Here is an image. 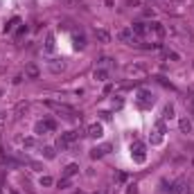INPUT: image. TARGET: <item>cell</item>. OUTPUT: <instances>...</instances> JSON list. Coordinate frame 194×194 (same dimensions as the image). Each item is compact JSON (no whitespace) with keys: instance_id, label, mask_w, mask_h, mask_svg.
Wrapping results in <instances>:
<instances>
[{"instance_id":"obj_8","label":"cell","mask_w":194,"mask_h":194,"mask_svg":"<svg viewBox=\"0 0 194 194\" xmlns=\"http://www.w3.org/2000/svg\"><path fill=\"white\" fill-rule=\"evenodd\" d=\"M88 135L99 138V135H102V124H90V127H88Z\"/></svg>"},{"instance_id":"obj_2","label":"cell","mask_w":194,"mask_h":194,"mask_svg":"<svg viewBox=\"0 0 194 194\" xmlns=\"http://www.w3.org/2000/svg\"><path fill=\"white\" fill-rule=\"evenodd\" d=\"M138 102H140V106H151L153 104V95L149 93V90H140V93H138Z\"/></svg>"},{"instance_id":"obj_18","label":"cell","mask_w":194,"mask_h":194,"mask_svg":"<svg viewBox=\"0 0 194 194\" xmlns=\"http://www.w3.org/2000/svg\"><path fill=\"white\" fill-rule=\"evenodd\" d=\"M59 187H61V190H66V187H68V178H63V181H59Z\"/></svg>"},{"instance_id":"obj_7","label":"cell","mask_w":194,"mask_h":194,"mask_svg":"<svg viewBox=\"0 0 194 194\" xmlns=\"http://www.w3.org/2000/svg\"><path fill=\"white\" fill-rule=\"evenodd\" d=\"M178 127H181V131H183V133H190V131H192V122H190L187 117H181Z\"/></svg>"},{"instance_id":"obj_11","label":"cell","mask_w":194,"mask_h":194,"mask_svg":"<svg viewBox=\"0 0 194 194\" xmlns=\"http://www.w3.org/2000/svg\"><path fill=\"white\" fill-rule=\"evenodd\" d=\"M95 79H97V81H104V79L108 77V72L106 70H95V75H93Z\"/></svg>"},{"instance_id":"obj_17","label":"cell","mask_w":194,"mask_h":194,"mask_svg":"<svg viewBox=\"0 0 194 194\" xmlns=\"http://www.w3.org/2000/svg\"><path fill=\"white\" fill-rule=\"evenodd\" d=\"M167 59H172V61H178V54H176V52H169V54H167Z\"/></svg>"},{"instance_id":"obj_5","label":"cell","mask_w":194,"mask_h":194,"mask_svg":"<svg viewBox=\"0 0 194 194\" xmlns=\"http://www.w3.org/2000/svg\"><path fill=\"white\" fill-rule=\"evenodd\" d=\"M147 27H149V32H153L156 36H165V32H167L163 27V23H151V25H147Z\"/></svg>"},{"instance_id":"obj_12","label":"cell","mask_w":194,"mask_h":194,"mask_svg":"<svg viewBox=\"0 0 194 194\" xmlns=\"http://www.w3.org/2000/svg\"><path fill=\"white\" fill-rule=\"evenodd\" d=\"M45 50H48V52H52V50H54V36H52V34H50L48 41H45Z\"/></svg>"},{"instance_id":"obj_14","label":"cell","mask_w":194,"mask_h":194,"mask_svg":"<svg viewBox=\"0 0 194 194\" xmlns=\"http://www.w3.org/2000/svg\"><path fill=\"white\" fill-rule=\"evenodd\" d=\"M75 45H77V48H84V45H86V41H84V36H77V38H75Z\"/></svg>"},{"instance_id":"obj_9","label":"cell","mask_w":194,"mask_h":194,"mask_svg":"<svg viewBox=\"0 0 194 194\" xmlns=\"http://www.w3.org/2000/svg\"><path fill=\"white\" fill-rule=\"evenodd\" d=\"M77 172H79V165H68L66 172H63V176H66V178H70V176H72V174H77Z\"/></svg>"},{"instance_id":"obj_10","label":"cell","mask_w":194,"mask_h":194,"mask_svg":"<svg viewBox=\"0 0 194 194\" xmlns=\"http://www.w3.org/2000/svg\"><path fill=\"white\" fill-rule=\"evenodd\" d=\"M25 75L32 77V79H36V77H38V68H36V66H27V68H25Z\"/></svg>"},{"instance_id":"obj_13","label":"cell","mask_w":194,"mask_h":194,"mask_svg":"<svg viewBox=\"0 0 194 194\" xmlns=\"http://www.w3.org/2000/svg\"><path fill=\"white\" fill-rule=\"evenodd\" d=\"M172 115H174V106L169 104V106H165V115L163 117H172Z\"/></svg>"},{"instance_id":"obj_15","label":"cell","mask_w":194,"mask_h":194,"mask_svg":"<svg viewBox=\"0 0 194 194\" xmlns=\"http://www.w3.org/2000/svg\"><path fill=\"white\" fill-rule=\"evenodd\" d=\"M43 151H45V158H54V151H52V149H50V147H45V149H43Z\"/></svg>"},{"instance_id":"obj_3","label":"cell","mask_w":194,"mask_h":194,"mask_svg":"<svg viewBox=\"0 0 194 194\" xmlns=\"http://www.w3.org/2000/svg\"><path fill=\"white\" fill-rule=\"evenodd\" d=\"M147 72V66H142V63H133V66H127V75H145Z\"/></svg>"},{"instance_id":"obj_16","label":"cell","mask_w":194,"mask_h":194,"mask_svg":"<svg viewBox=\"0 0 194 194\" xmlns=\"http://www.w3.org/2000/svg\"><path fill=\"white\" fill-rule=\"evenodd\" d=\"M41 185H52V178H48V176H43V178H41Z\"/></svg>"},{"instance_id":"obj_6","label":"cell","mask_w":194,"mask_h":194,"mask_svg":"<svg viewBox=\"0 0 194 194\" xmlns=\"http://www.w3.org/2000/svg\"><path fill=\"white\" fill-rule=\"evenodd\" d=\"M95 36L99 38L102 43H108V41H111V34H108L106 30H95Z\"/></svg>"},{"instance_id":"obj_1","label":"cell","mask_w":194,"mask_h":194,"mask_svg":"<svg viewBox=\"0 0 194 194\" xmlns=\"http://www.w3.org/2000/svg\"><path fill=\"white\" fill-rule=\"evenodd\" d=\"M117 38H120V41H124V43H129V45H140L138 38H135V34L131 30H120L117 32Z\"/></svg>"},{"instance_id":"obj_20","label":"cell","mask_w":194,"mask_h":194,"mask_svg":"<svg viewBox=\"0 0 194 194\" xmlns=\"http://www.w3.org/2000/svg\"><path fill=\"white\" fill-rule=\"evenodd\" d=\"M138 190H135V185H129V190H127V194H135Z\"/></svg>"},{"instance_id":"obj_4","label":"cell","mask_w":194,"mask_h":194,"mask_svg":"<svg viewBox=\"0 0 194 194\" xmlns=\"http://www.w3.org/2000/svg\"><path fill=\"white\" fill-rule=\"evenodd\" d=\"M131 32H133L135 36H145V34L149 32V27H147L145 23H133V25H131Z\"/></svg>"},{"instance_id":"obj_19","label":"cell","mask_w":194,"mask_h":194,"mask_svg":"<svg viewBox=\"0 0 194 194\" xmlns=\"http://www.w3.org/2000/svg\"><path fill=\"white\" fill-rule=\"evenodd\" d=\"M153 14H156V11H153V9H145V16H147V18H151Z\"/></svg>"}]
</instances>
